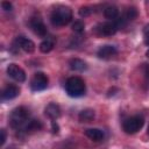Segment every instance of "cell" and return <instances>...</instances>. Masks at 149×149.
Segmentation results:
<instances>
[{
  "label": "cell",
  "instance_id": "obj_25",
  "mask_svg": "<svg viewBox=\"0 0 149 149\" xmlns=\"http://www.w3.org/2000/svg\"><path fill=\"white\" fill-rule=\"evenodd\" d=\"M52 132L54 133H58V126H57V123L55 122V121H52Z\"/></svg>",
  "mask_w": 149,
  "mask_h": 149
},
{
  "label": "cell",
  "instance_id": "obj_4",
  "mask_svg": "<svg viewBox=\"0 0 149 149\" xmlns=\"http://www.w3.org/2000/svg\"><path fill=\"white\" fill-rule=\"evenodd\" d=\"M143 123H144V120L141 115H134L126 119L122 122V128L127 134H135L143 127Z\"/></svg>",
  "mask_w": 149,
  "mask_h": 149
},
{
  "label": "cell",
  "instance_id": "obj_18",
  "mask_svg": "<svg viewBox=\"0 0 149 149\" xmlns=\"http://www.w3.org/2000/svg\"><path fill=\"white\" fill-rule=\"evenodd\" d=\"M54 40L52 38H45L43 40L41 43H40V50L41 52L43 54H47V52H50L52 49H54Z\"/></svg>",
  "mask_w": 149,
  "mask_h": 149
},
{
  "label": "cell",
  "instance_id": "obj_23",
  "mask_svg": "<svg viewBox=\"0 0 149 149\" xmlns=\"http://www.w3.org/2000/svg\"><path fill=\"white\" fill-rule=\"evenodd\" d=\"M0 134H1V146H3L5 144V142H6V137H7V134H6V130L2 128V129H0Z\"/></svg>",
  "mask_w": 149,
  "mask_h": 149
},
{
  "label": "cell",
  "instance_id": "obj_2",
  "mask_svg": "<svg viewBox=\"0 0 149 149\" xmlns=\"http://www.w3.org/2000/svg\"><path fill=\"white\" fill-rule=\"evenodd\" d=\"M29 120V111L23 106H19L10 112L9 123L16 130H24Z\"/></svg>",
  "mask_w": 149,
  "mask_h": 149
},
{
  "label": "cell",
  "instance_id": "obj_17",
  "mask_svg": "<svg viewBox=\"0 0 149 149\" xmlns=\"http://www.w3.org/2000/svg\"><path fill=\"white\" fill-rule=\"evenodd\" d=\"M42 128V123L40 120H36V119H30L24 128V130L27 133H33V132H36V130H40Z\"/></svg>",
  "mask_w": 149,
  "mask_h": 149
},
{
  "label": "cell",
  "instance_id": "obj_19",
  "mask_svg": "<svg viewBox=\"0 0 149 149\" xmlns=\"http://www.w3.org/2000/svg\"><path fill=\"white\" fill-rule=\"evenodd\" d=\"M122 17L125 19L126 22H127V21H133V20H135V19L137 17V9H136L135 7H129V8H127Z\"/></svg>",
  "mask_w": 149,
  "mask_h": 149
},
{
  "label": "cell",
  "instance_id": "obj_9",
  "mask_svg": "<svg viewBox=\"0 0 149 149\" xmlns=\"http://www.w3.org/2000/svg\"><path fill=\"white\" fill-rule=\"evenodd\" d=\"M15 45L17 48H21L24 52H28V54H31L35 50V43L31 40L26 38L24 36H17L15 40Z\"/></svg>",
  "mask_w": 149,
  "mask_h": 149
},
{
  "label": "cell",
  "instance_id": "obj_27",
  "mask_svg": "<svg viewBox=\"0 0 149 149\" xmlns=\"http://www.w3.org/2000/svg\"><path fill=\"white\" fill-rule=\"evenodd\" d=\"M146 56H147V57H148V58H149V49H148V50H147V51H146Z\"/></svg>",
  "mask_w": 149,
  "mask_h": 149
},
{
  "label": "cell",
  "instance_id": "obj_16",
  "mask_svg": "<svg viewBox=\"0 0 149 149\" xmlns=\"http://www.w3.org/2000/svg\"><path fill=\"white\" fill-rule=\"evenodd\" d=\"M104 15L106 19L108 20H112V21H115L119 16V9L115 7V6H107L104 10Z\"/></svg>",
  "mask_w": 149,
  "mask_h": 149
},
{
  "label": "cell",
  "instance_id": "obj_12",
  "mask_svg": "<svg viewBox=\"0 0 149 149\" xmlns=\"http://www.w3.org/2000/svg\"><path fill=\"white\" fill-rule=\"evenodd\" d=\"M44 113L49 119L56 120L61 116V107L56 102H50V104L47 105V107L44 109Z\"/></svg>",
  "mask_w": 149,
  "mask_h": 149
},
{
  "label": "cell",
  "instance_id": "obj_22",
  "mask_svg": "<svg viewBox=\"0 0 149 149\" xmlns=\"http://www.w3.org/2000/svg\"><path fill=\"white\" fill-rule=\"evenodd\" d=\"M1 7L3 10H12V3L8 1H2L1 2Z\"/></svg>",
  "mask_w": 149,
  "mask_h": 149
},
{
  "label": "cell",
  "instance_id": "obj_11",
  "mask_svg": "<svg viewBox=\"0 0 149 149\" xmlns=\"http://www.w3.org/2000/svg\"><path fill=\"white\" fill-rule=\"evenodd\" d=\"M19 94H20L19 86L13 85V84H9V85H7L2 90V92H1V99L2 100H10V99L16 98Z\"/></svg>",
  "mask_w": 149,
  "mask_h": 149
},
{
  "label": "cell",
  "instance_id": "obj_28",
  "mask_svg": "<svg viewBox=\"0 0 149 149\" xmlns=\"http://www.w3.org/2000/svg\"><path fill=\"white\" fill-rule=\"evenodd\" d=\"M147 133H148V135H149V126H148V130H147Z\"/></svg>",
  "mask_w": 149,
  "mask_h": 149
},
{
  "label": "cell",
  "instance_id": "obj_24",
  "mask_svg": "<svg viewBox=\"0 0 149 149\" xmlns=\"http://www.w3.org/2000/svg\"><path fill=\"white\" fill-rule=\"evenodd\" d=\"M143 35L144 37H149V24H146L143 28Z\"/></svg>",
  "mask_w": 149,
  "mask_h": 149
},
{
  "label": "cell",
  "instance_id": "obj_6",
  "mask_svg": "<svg viewBox=\"0 0 149 149\" xmlns=\"http://www.w3.org/2000/svg\"><path fill=\"white\" fill-rule=\"evenodd\" d=\"M118 26L115 24L114 21L112 22H104V23H100L95 27V33L100 36H112L116 33L118 30Z\"/></svg>",
  "mask_w": 149,
  "mask_h": 149
},
{
  "label": "cell",
  "instance_id": "obj_15",
  "mask_svg": "<svg viewBox=\"0 0 149 149\" xmlns=\"http://www.w3.org/2000/svg\"><path fill=\"white\" fill-rule=\"evenodd\" d=\"M94 111L92 108H85L83 109L79 115H78V119L80 122H91L93 119H94Z\"/></svg>",
  "mask_w": 149,
  "mask_h": 149
},
{
  "label": "cell",
  "instance_id": "obj_13",
  "mask_svg": "<svg viewBox=\"0 0 149 149\" xmlns=\"http://www.w3.org/2000/svg\"><path fill=\"white\" fill-rule=\"evenodd\" d=\"M85 135L92 140V141H101L104 139V132L101 129H98V128H88L85 130Z\"/></svg>",
  "mask_w": 149,
  "mask_h": 149
},
{
  "label": "cell",
  "instance_id": "obj_5",
  "mask_svg": "<svg viewBox=\"0 0 149 149\" xmlns=\"http://www.w3.org/2000/svg\"><path fill=\"white\" fill-rule=\"evenodd\" d=\"M48 83H49V79L45 73L36 72L30 79V88L33 91H42V90L47 88Z\"/></svg>",
  "mask_w": 149,
  "mask_h": 149
},
{
  "label": "cell",
  "instance_id": "obj_3",
  "mask_svg": "<svg viewBox=\"0 0 149 149\" xmlns=\"http://www.w3.org/2000/svg\"><path fill=\"white\" fill-rule=\"evenodd\" d=\"M65 91L70 97L79 98L85 94L86 86H85L84 80L80 77L73 76V77L68 78V80L65 81Z\"/></svg>",
  "mask_w": 149,
  "mask_h": 149
},
{
  "label": "cell",
  "instance_id": "obj_7",
  "mask_svg": "<svg viewBox=\"0 0 149 149\" xmlns=\"http://www.w3.org/2000/svg\"><path fill=\"white\" fill-rule=\"evenodd\" d=\"M7 73L8 76L14 79L15 81H19V83H22L26 80V72L15 63H10L8 64L7 66Z\"/></svg>",
  "mask_w": 149,
  "mask_h": 149
},
{
  "label": "cell",
  "instance_id": "obj_20",
  "mask_svg": "<svg viewBox=\"0 0 149 149\" xmlns=\"http://www.w3.org/2000/svg\"><path fill=\"white\" fill-rule=\"evenodd\" d=\"M84 28H85V24L81 21H74L72 23V30L76 33H81L84 30Z\"/></svg>",
  "mask_w": 149,
  "mask_h": 149
},
{
  "label": "cell",
  "instance_id": "obj_1",
  "mask_svg": "<svg viewBox=\"0 0 149 149\" xmlns=\"http://www.w3.org/2000/svg\"><path fill=\"white\" fill-rule=\"evenodd\" d=\"M72 20V9L68 6H56L50 14V21L56 27H63L70 23Z\"/></svg>",
  "mask_w": 149,
  "mask_h": 149
},
{
  "label": "cell",
  "instance_id": "obj_14",
  "mask_svg": "<svg viewBox=\"0 0 149 149\" xmlns=\"http://www.w3.org/2000/svg\"><path fill=\"white\" fill-rule=\"evenodd\" d=\"M69 65H70L71 70L78 71V72H83V71H85L87 69V64L83 59H79V58H72L69 62Z\"/></svg>",
  "mask_w": 149,
  "mask_h": 149
},
{
  "label": "cell",
  "instance_id": "obj_21",
  "mask_svg": "<svg viewBox=\"0 0 149 149\" xmlns=\"http://www.w3.org/2000/svg\"><path fill=\"white\" fill-rule=\"evenodd\" d=\"M91 12H92V9H90V7H81V8L79 9V15L85 17V16L90 15Z\"/></svg>",
  "mask_w": 149,
  "mask_h": 149
},
{
  "label": "cell",
  "instance_id": "obj_26",
  "mask_svg": "<svg viewBox=\"0 0 149 149\" xmlns=\"http://www.w3.org/2000/svg\"><path fill=\"white\" fill-rule=\"evenodd\" d=\"M144 43L147 45H149V37H144Z\"/></svg>",
  "mask_w": 149,
  "mask_h": 149
},
{
  "label": "cell",
  "instance_id": "obj_8",
  "mask_svg": "<svg viewBox=\"0 0 149 149\" xmlns=\"http://www.w3.org/2000/svg\"><path fill=\"white\" fill-rule=\"evenodd\" d=\"M29 26H30L31 30L36 35H38L41 37H44L47 35V27L43 23V21H42L41 17H36V16L35 17H31L30 21H29Z\"/></svg>",
  "mask_w": 149,
  "mask_h": 149
},
{
  "label": "cell",
  "instance_id": "obj_10",
  "mask_svg": "<svg viewBox=\"0 0 149 149\" xmlns=\"http://www.w3.org/2000/svg\"><path fill=\"white\" fill-rule=\"evenodd\" d=\"M118 52L116 48L114 45H111V44H106V45H102L98 49L97 51V55L99 58H102V59H108L113 56H115Z\"/></svg>",
  "mask_w": 149,
  "mask_h": 149
}]
</instances>
